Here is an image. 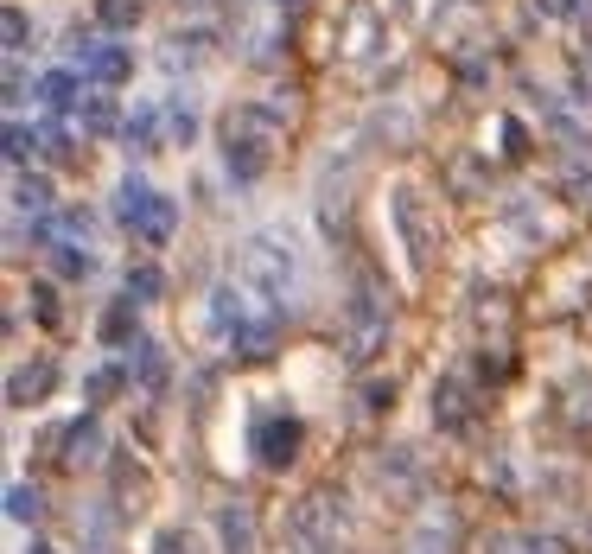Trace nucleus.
I'll use <instances>...</instances> for the list:
<instances>
[{"mask_svg":"<svg viewBox=\"0 0 592 554\" xmlns=\"http://www.w3.org/2000/svg\"><path fill=\"white\" fill-rule=\"evenodd\" d=\"M160 287H166V281H160V268H134V274H128V300H153Z\"/></svg>","mask_w":592,"mask_h":554,"instance_id":"obj_5","label":"nucleus"},{"mask_svg":"<svg viewBox=\"0 0 592 554\" xmlns=\"http://www.w3.org/2000/svg\"><path fill=\"white\" fill-rule=\"evenodd\" d=\"M26 147H39V141H32L20 121H13V128H7V160H26Z\"/></svg>","mask_w":592,"mask_h":554,"instance_id":"obj_13","label":"nucleus"},{"mask_svg":"<svg viewBox=\"0 0 592 554\" xmlns=\"http://www.w3.org/2000/svg\"><path fill=\"white\" fill-rule=\"evenodd\" d=\"M281 7H300V0H281Z\"/></svg>","mask_w":592,"mask_h":554,"instance_id":"obj_17","label":"nucleus"},{"mask_svg":"<svg viewBox=\"0 0 592 554\" xmlns=\"http://www.w3.org/2000/svg\"><path fill=\"white\" fill-rule=\"evenodd\" d=\"M77 90H83V71H51V77L39 83L45 109H71V102H77Z\"/></svg>","mask_w":592,"mask_h":554,"instance_id":"obj_4","label":"nucleus"},{"mask_svg":"<svg viewBox=\"0 0 592 554\" xmlns=\"http://www.w3.org/2000/svg\"><path fill=\"white\" fill-rule=\"evenodd\" d=\"M77 71H83V83H128L134 58H128V45L96 39V45H83V51H77Z\"/></svg>","mask_w":592,"mask_h":554,"instance_id":"obj_2","label":"nucleus"},{"mask_svg":"<svg viewBox=\"0 0 592 554\" xmlns=\"http://www.w3.org/2000/svg\"><path fill=\"white\" fill-rule=\"evenodd\" d=\"M160 376H166V363H160V344H141V383H147V389H160Z\"/></svg>","mask_w":592,"mask_h":554,"instance_id":"obj_10","label":"nucleus"},{"mask_svg":"<svg viewBox=\"0 0 592 554\" xmlns=\"http://www.w3.org/2000/svg\"><path fill=\"white\" fill-rule=\"evenodd\" d=\"M102 20H109V26H128V20H134V0H102Z\"/></svg>","mask_w":592,"mask_h":554,"instance_id":"obj_14","label":"nucleus"},{"mask_svg":"<svg viewBox=\"0 0 592 554\" xmlns=\"http://www.w3.org/2000/svg\"><path fill=\"white\" fill-rule=\"evenodd\" d=\"M7 510H13V523H26V516H39V491H26V484H13V491H7Z\"/></svg>","mask_w":592,"mask_h":554,"instance_id":"obj_7","label":"nucleus"},{"mask_svg":"<svg viewBox=\"0 0 592 554\" xmlns=\"http://www.w3.org/2000/svg\"><path fill=\"white\" fill-rule=\"evenodd\" d=\"M7 45H13V51H20V45H26V13H20V7H13V13H7Z\"/></svg>","mask_w":592,"mask_h":554,"instance_id":"obj_16","label":"nucleus"},{"mask_svg":"<svg viewBox=\"0 0 592 554\" xmlns=\"http://www.w3.org/2000/svg\"><path fill=\"white\" fill-rule=\"evenodd\" d=\"M153 554H191V542H185V535H179V529H166V535H160V542H153Z\"/></svg>","mask_w":592,"mask_h":554,"instance_id":"obj_15","label":"nucleus"},{"mask_svg":"<svg viewBox=\"0 0 592 554\" xmlns=\"http://www.w3.org/2000/svg\"><path fill=\"white\" fill-rule=\"evenodd\" d=\"M217 535H223V548H230V554H249V548H255L249 510H223V516H217Z\"/></svg>","mask_w":592,"mask_h":554,"instance_id":"obj_3","label":"nucleus"},{"mask_svg":"<svg viewBox=\"0 0 592 554\" xmlns=\"http://www.w3.org/2000/svg\"><path fill=\"white\" fill-rule=\"evenodd\" d=\"M293 440H300L293 427H268V434H261V446H268V459H274V465L293 459Z\"/></svg>","mask_w":592,"mask_h":554,"instance_id":"obj_6","label":"nucleus"},{"mask_svg":"<svg viewBox=\"0 0 592 554\" xmlns=\"http://www.w3.org/2000/svg\"><path fill=\"white\" fill-rule=\"evenodd\" d=\"M83 121H90V128H96V134H109V128H115V109H109V102H102V96H96V102H90V109H83Z\"/></svg>","mask_w":592,"mask_h":554,"instance_id":"obj_12","label":"nucleus"},{"mask_svg":"<svg viewBox=\"0 0 592 554\" xmlns=\"http://www.w3.org/2000/svg\"><path fill=\"white\" fill-rule=\"evenodd\" d=\"M153 128H160V115H153V109H141V115H134V121H128V141H141V147H153Z\"/></svg>","mask_w":592,"mask_h":554,"instance_id":"obj_11","label":"nucleus"},{"mask_svg":"<svg viewBox=\"0 0 592 554\" xmlns=\"http://www.w3.org/2000/svg\"><path fill=\"white\" fill-rule=\"evenodd\" d=\"M51 204V185L45 179H20V211H45Z\"/></svg>","mask_w":592,"mask_h":554,"instance_id":"obj_9","label":"nucleus"},{"mask_svg":"<svg viewBox=\"0 0 592 554\" xmlns=\"http://www.w3.org/2000/svg\"><path fill=\"white\" fill-rule=\"evenodd\" d=\"M121 223H128L134 236H147V242H166L172 223H179V211H172V198H160L153 185L128 179V185H121Z\"/></svg>","mask_w":592,"mask_h":554,"instance_id":"obj_1","label":"nucleus"},{"mask_svg":"<svg viewBox=\"0 0 592 554\" xmlns=\"http://www.w3.org/2000/svg\"><path fill=\"white\" fill-rule=\"evenodd\" d=\"M26 389H32V395H45V389H51V370H45V363H39V370H20V376H13V402H20Z\"/></svg>","mask_w":592,"mask_h":554,"instance_id":"obj_8","label":"nucleus"}]
</instances>
